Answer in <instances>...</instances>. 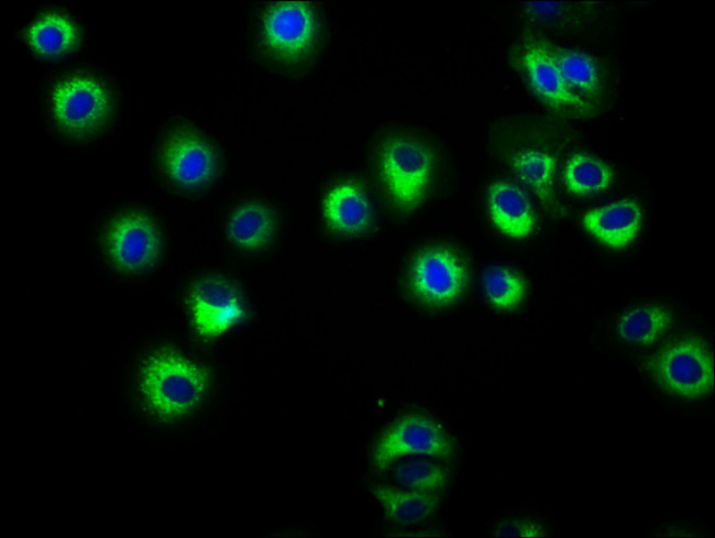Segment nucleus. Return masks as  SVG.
<instances>
[{
  "instance_id": "obj_12",
  "label": "nucleus",
  "mask_w": 715,
  "mask_h": 538,
  "mask_svg": "<svg viewBox=\"0 0 715 538\" xmlns=\"http://www.w3.org/2000/svg\"><path fill=\"white\" fill-rule=\"evenodd\" d=\"M487 209L495 228L513 239L529 237L536 216L526 194L515 184L493 182L487 190Z\"/></svg>"
},
{
  "instance_id": "obj_5",
  "label": "nucleus",
  "mask_w": 715,
  "mask_h": 538,
  "mask_svg": "<svg viewBox=\"0 0 715 538\" xmlns=\"http://www.w3.org/2000/svg\"><path fill=\"white\" fill-rule=\"evenodd\" d=\"M432 169V153L419 141L393 139L382 151L383 179L393 200L402 208L418 204L428 188Z\"/></svg>"
},
{
  "instance_id": "obj_21",
  "label": "nucleus",
  "mask_w": 715,
  "mask_h": 538,
  "mask_svg": "<svg viewBox=\"0 0 715 538\" xmlns=\"http://www.w3.org/2000/svg\"><path fill=\"white\" fill-rule=\"evenodd\" d=\"M274 221L271 212L258 204L240 207L229 222V234L233 242L245 249L262 246L271 238Z\"/></svg>"
},
{
  "instance_id": "obj_23",
  "label": "nucleus",
  "mask_w": 715,
  "mask_h": 538,
  "mask_svg": "<svg viewBox=\"0 0 715 538\" xmlns=\"http://www.w3.org/2000/svg\"><path fill=\"white\" fill-rule=\"evenodd\" d=\"M483 288L490 303L498 309L517 307L526 294L522 277L503 266L492 267L484 273Z\"/></svg>"
},
{
  "instance_id": "obj_15",
  "label": "nucleus",
  "mask_w": 715,
  "mask_h": 538,
  "mask_svg": "<svg viewBox=\"0 0 715 538\" xmlns=\"http://www.w3.org/2000/svg\"><path fill=\"white\" fill-rule=\"evenodd\" d=\"M371 493L392 521L405 526L429 519L438 509L440 502L436 493L400 490L386 485H372Z\"/></svg>"
},
{
  "instance_id": "obj_11",
  "label": "nucleus",
  "mask_w": 715,
  "mask_h": 538,
  "mask_svg": "<svg viewBox=\"0 0 715 538\" xmlns=\"http://www.w3.org/2000/svg\"><path fill=\"white\" fill-rule=\"evenodd\" d=\"M160 248L152 222L139 213L120 218L110 233V250L114 262L123 270L136 271L148 266Z\"/></svg>"
},
{
  "instance_id": "obj_7",
  "label": "nucleus",
  "mask_w": 715,
  "mask_h": 538,
  "mask_svg": "<svg viewBox=\"0 0 715 538\" xmlns=\"http://www.w3.org/2000/svg\"><path fill=\"white\" fill-rule=\"evenodd\" d=\"M189 309L199 337L216 338L241 320L244 314L235 289L218 277L199 281L191 289Z\"/></svg>"
},
{
  "instance_id": "obj_22",
  "label": "nucleus",
  "mask_w": 715,
  "mask_h": 538,
  "mask_svg": "<svg viewBox=\"0 0 715 538\" xmlns=\"http://www.w3.org/2000/svg\"><path fill=\"white\" fill-rule=\"evenodd\" d=\"M32 47L41 54H58L76 41L74 25L64 17L48 14L36 21L29 31Z\"/></svg>"
},
{
  "instance_id": "obj_2",
  "label": "nucleus",
  "mask_w": 715,
  "mask_h": 538,
  "mask_svg": "<svg viewBox=\"0 0 715 538\" xmlns=\"http://www.w3.org/2000/svg\"><path fill=\"white\" fill-rule=\"evenodd\" d=\"M138 383L147 411L160 419H174L190 413L201 403L208 377L187 358L172 351H160L144 361Z\"/></svg>"
},
{
  "instance_id": "obj_1",
  "label": "nucleus",
  "mask_w": 715,
  "mask_h": 538,
  "mask_svg": "<svg viewBox=\"0 0 715 538\" xmlns=\"http://www.w3.org/2000/svg\"><path fill=\"white\" fill-rule=\"evenodd\" d=\"M570 128L546 119L516 120L499 128V152L515 175L552 216L564 215L556 193L559 154L571 139Z\"/></svg>"
},
{
  "instance_id": "obj_17",
  "label": "nucleus",
  "mask_w": 715,
  "mask_h": 538,
  "mask_svg": "<svg viewBox=\"0 0 715 538\" xmlns=\"http://www.w3.org/2000/svg\"><path fill=\"white\" fill-rule=\"evenodd\" d=\"M165 162L173 179L186 186L206 182L215 167L213 156L208 146L190 138L173 142L166 151Z\"/></svg>"
},
{
  "instance_id": "obj_18",
  "label": "nucleus",
  "mask_w": 715,
  "mask_h": 538,
  "mask_svg": "<svg viewBox=\"0 0 715 538\" xmlns=\"http://www.w3.org/2000/svg\"><path fill=\"white\" fill-rule=\"evenodd\" d=\"M672 312L657 304H645L624 312L617 322L618 337L629 343L649 345L672 325Z\"/></svg>"
},
{
  "instance_id": "obj_3",
  "label": "nucleus",
  "mask_w": 715,
  "mask_h": 538,
  "mask_svg": "<svg viewBox=\"0 0 715 538\" xmlns=\"http://www.w3.org/2000/svg\"><path fill=\"white\" fill-rule=\"evenodd\" d=\"M713 355L706 342L696 337L675 340L651 363L657 382L669 393L685 399L708 394L714 384Z\"/></svg>"
},
{
  "instance_id": "obj_9",
  "label": "nucleus",
  "mask_w": 715,
  "mask_h": 538,
  "mask_svg": "<svg viewBox=\"0 0 715 538\" xmlns=\"http://www.w3.org/2000/svg\"><path fill=\"white\" fill-rule=\"evenodd\" d=\"M109 98L103 87L88 77L62 81L53 92V110L58 123L81 132L98 124L107 114Z\"/></svg>"
},
{
  "instance_id": "obj_4",
  "label": "nucleus",
  "mask_w": 715,
  "mask_h": 538,
  "mask_svg": "<svg viewBox=\"0 0 715 538\" xmlns=\"http://www.w3.org/2000/svg\"><path fill=\"white\" fill-rule=\"evenodd\" d=\"M518 59L534 94L557 114L590 120L601 111L569 88L549 52L547 40L526 35L518 48Z\"/></svg>"
},
{
  "instance_id": "obj_24",
  "label": "nucleus",
  "mask_w": 715,
  "mask_h": 538,
  "mask_svg": "<svg viewBox=\"0 0 715 538\" xmlns=\"http://www.w3.org/2000/svg\"><path fill=\"white\" fill-rule=\"evenodd\" d=\"M396 482L408 490L435 493L446 487L448 473L427 460H410L394 471Z\"/></svg>"
},
{
  "instance_id": "obj_13",
  "label": "nucleus",
  "mask_w": 715,
  "mask_h": 538,
  "mask_svg": "<svg viewBox=\"0 0 715 538\" xmlns=\"http://www.w3.org/2000/svg\"><path fill=\"white\" fill-rule=\"evenodd\" d=\"M549 52L569 88L601 110L606 81L601 65L586 52L548 42Z\"/></svg>"
},
{
  "instance_id": "obj_6",
  "label": "nucleus",
  "mask_w": 715,
  "mask_h": 538,
  "mask_svg": "<svg viewBox=\"0 0 715 538\" xmlns=\"http://www.w3.org/2000/svg\"><path fill=\"white\" fill-rule=\"evenodd\" d=\"M452 452L451 439L438 422L419 414H409L381 437L373 451V461L383 469L407 455L448 459Z\"/></svg>"
},
{
  "instance_id": "obj_8",
  "label": "nucleus",
  "mask_w": 715,
  "mask_h": 538,
  "mask_svg": "<svg viewBox=\"0 0 715 538\" xmlns=\"http://www.w3.org/2000/svg\"><path fill=\"white\" fill-rule=\"evenodd\" d=\"M466 272L460 260L444 249L428 250L417 256L411 268L416 295L431 305L452 303L462 293Z\"/></svg>"
},
{
  "instance_id": "obj_14",
  "label": "nucleus",
  "mask_w": 715,
  "mask_h": 538,
  "mask_svg": "<svg viewBox=\"0 0 715 538\" xmlns=\"http://www.w3.org/2000/svg\"><path fill=\"white\" fill-rule=\"evenodd\" d=\"M315 19L310 9L300 2L275 7L265 20L268 44L286 54L306 50L314 40Z\"/></svg>"
},
{
  "instance_id": "obj_19",
  "label": "nucleus",
  "mask_w": 715,
  "mask_h": 538,
  "mask_svg": "<svg viewBox=\"0 0 715 538\" xmlns=\"http://www.w3.org/2000/svg\"><path fill=\"white\" fill-rule=\"evenodd\" d=\"M525 9L535 20L574 33L586 29L603 17L598 2H526Z\"/></svg>"
},
{
  "instance_id": "obj_20",
  "label": "nucleus",
  "mask_w": 715,
  "mask_h": 538,
  "mask_svg": "<svg viewBox=\"0 0 715 538\" xmlns=\"http://www.w3.org/2000/svg\"><path fill=\"white\" fill-rule=\"evenodd\" d=\"M562 178L569 193L584 196L606 190L613 182L614 172L603 160L576 152L566 161Z\"/></svg>"
},
{
  "instance_id": "obj_16",
  "label": "nucleus",
  "mask_w": 715,
  "mask_h": 538,
  "mask_svg": "<svg viewBox=\"0 0 715 538\" xmlns=\"http://www.w3.org/2000/svg\"><path fill=\"white\" fill-rule=\"evenodd\" d=\"M323 212L328 223L343 233L361 232L371 219L365 195L351 183L340 184L329 191L324 199Z\"/></svg>"
},
{
  "instance_id": "obj_25",
  "label": "nucleus",
  "mask_w": 715,
  "mask_h": 538,
  "mask_svg": "<svg viewBox=\"0 0 715 538\" xmlns=\"http://www.w3.org/2000/svg\"><path fill=\"white\" fill-rule=\"evenodd\" d=\"M497 536H526L538 537L542 535L539 525L529 521H507L495 530Z\"/></svg>"
},
{
  "instance_id": "obj_10",
  "label": "nucleus",
  "mask_w": 715,
  "mask_h": 538,
  "mask_svg": "<svg viewBox=\"0 0 715 538\" xmlns=\"http://www.w3.org/2000/svg\"><path fill=\"white\" fill-rule=\"evenodd\" d=\"M642 220L640 205L634 199L624 198L588 210L583 215L581 223L600 243L622 249L635 240Z\"/></svg>"
}]
</instances>
